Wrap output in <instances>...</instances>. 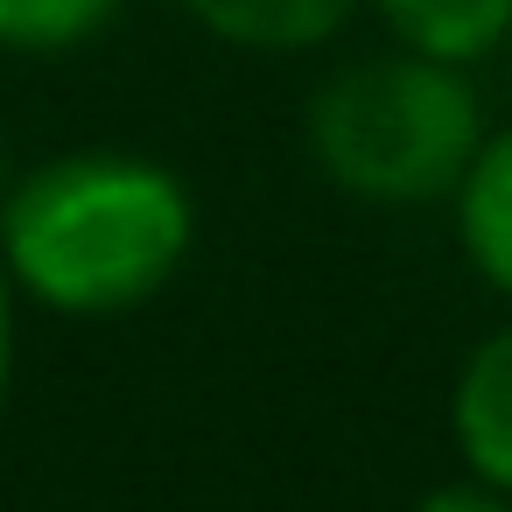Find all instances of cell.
Wrapping results in <instances>:
<instances>
[{
	"mask_svg": "<svg viewBox=\"0 0 512 512\" xmlns=\"http://www.w3.org/2000/svg\"><path fill=\"white\" fill-rule=\"evenodd\" d=\"M197 211L176 169L148 155H57L0 204V267L57 316H127L190 260Z\"/></svg>",
	"mask_w": 512,
	"mask_h": 512,
	"instance_id": "obj_1",
	"label": "cell"
},
{
	"mask_svg": "<svg viewBox=\"0 0 512 512\" xmlns=\"http://www.w3.org/2000/svg\"><path fill=\"white\" fill-rule=\"evenodd\" d=\"M484 134V99L463 78V64L414 50L365 57L323 78L309 99V155L323 183L379 211L449 204Z\"/></svg>",
	"mask_w": 512,
	"mask_h": 512,
	"instance_id": "obj_2",
	"label": "cell"
},
{
	"mask_svg": "<svg viewBox=\"0 0 512 512\" xmlns=\"http://www.w3.org/2000/svg\"><path fill=\"white\" fill-rule=\"evenodd\" d=\"M449 435L477 484L512 498V323H498L456 372L449 393Z\"/></svg>",
	"mask_w": 512,
	"mask_h": 512,
	"instance_id": "obj_3",
	"label": "cell"
},
{
	"mask_svg": "<svg viewBox=\"0 0 512 512\" xmlns=\"http://www.w3.org/2000/svg\"><path fill=\"white\" fill-rule=\"evenodd\" d=\"M183 15L232 50L295 57V50L330 43L358 15V0H183Z\"/></svg>",
	"mask_w": 512,
	"mask_h": 512,
	"instance_id": "obj_4",
	"label": "cell"
},
{
	"mask_svg": "<svg viewBox=\"0 0 512 512\" xmlns=\"http://www.w3.org/2000/svg\"><path fill=\"white\" fill-rule=\"evenodd\" d=\"M456 239H463V260L477 267L484 288H498L512 302V127L484 134L477 162L463 169L456 183Z\"/></svg>",
	"mask_w": 512,
	"mask_h": 512,
	"instance_id": "obj_5",
	"label": "cell"
},
{
	"mask_svg": "<svg viewBox=\"0 0 512 512\" xmlns=\"http://www.w3.org/2000/svg\"><path fill=\"white\" fill-rule=\"evenodd\" d=\"M386 36L414 57H442V64H484L505 36H512V0H372Z\"/></svg>",
	"mask_w": 512,
	"mask_h": 512,
	"instance_id": "obj_6",
	"label": "cell"
},
{
	"mask_svg": "<svg viewBox=\"0 0 512 512\" xmlns=\"http://www.w3.org/2000/svg\"><path fill=\"white\" fill-rule=\"evenodd\" d=\"M127 0H0V50L22 57H57L92 43Z\"/></svg>",
	"mask_w": 512,
	"mask_h": 512,
	"instance_id": "obj_7",
	"label": "cell"
},
{
	"mask_svg": "<svg viewBox=\"0 0 512 512\" xmlns=\"http://www.w3.org/2000/svg\"><path fill=\"white\" fill-rule=\"evenodd\" d=\"M414 512H512V498L491 491V484H477V477H463V484H435V491H421Z\"/></svg>",
	"mask_w": 512,
	"mask_h": 512,
	"instance_id": "obj_8",
	"label": "cell"
},
{
	"mask_svg": "<svg viewBox=\"0 0 512 512\" xmlns=\"http://www.w3.org/2000/svg\"><path fill=\"white\" fill-rule=\"evenodd\" d=\"M8 386H15V281L0 267V407H8Z\"/></svg>",
	"mask_w": 512,
	"mask_h": 512,
	"instance_id": "obj_9",
	"label": "cell"
}]
</instances>
